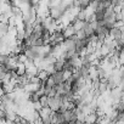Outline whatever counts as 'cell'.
Returning a JSON list of instances; mask_svg holds the SVG:
<instances>
[{
	"instance_id": "3",
	"label": "cell",
	"mask_w": 124,
	"mask_h": 124,
	"mask_svg": "<svg viewBox=\"0 0 124 124\" xmlns=\"http://www.w3.org/2000/svg\"><path fill=\"white\" fill-rule=\"evenodd\" d=\"M76 34H77V29H76V27L72 23H70L66 27H63V35H65L66 39L67 38H71V37H73Z\"/></svg>"
},
{
	"instance_id": "5",
	"label": "cell",
	"mask_w": 124,
	"mask_h": 124,
	"mask_svg": "<svg viewBox=\"0 0 124 124\" xmlns=\"http://www.w3.org/2000/svg\"><path fill=\"white\" fill-rule=\"evenodd\" d=\"M10 33L9 22H0V38H5Z\"/></svg>"
},
{
	"instance_id": "4",
	"label": "cell",
	"mask_w": 124,
	"mask_h": 124,
	"mask_svg": "<svg viewBox=\"0 0 124 124\" xmlns=\"http://www.w3.org/2000/svg\"><path fill=\"white\" fill-rule=\"evenodd\" d=\"M63 66H65L63 60L57 57L54 61V63H52V72H62V71H63Z\"/></svg>"
},
{
	"instance_id": "2",
	"label": "cell",
	"mask_w": 124,
	"mask_h": 124,
	"mask_svg": "<svg viewBox=\"0 0 124 124\" xmlns=\"http://www.w3.org/2000/svg\"><path fill=\"white\" fill-rule=\"evenodd\" d=\"M50 76H51V78L54 79V82H55L56 85L63 83V82L66 80V79H65V72H63V71H62V72H52Z\"/></svg>"
},
{
	"instance_id": "1",
	"label": "cell",
	"mask_w": 124,
	"mask_h": 124,
	"mask_svg": "<svg viewBox=\"0 0 124 124\" xmlns=\"http://www.w3.org/2000/svg\"><path fill=\"white\" fill-rule=\"evenodd\" d=\"M62 102H63V100H62V96L60 95H55V96H51L49 97V101H47V107L55 112V111H58L62 106Z\"/></svg>"
}]
</instances>
